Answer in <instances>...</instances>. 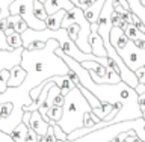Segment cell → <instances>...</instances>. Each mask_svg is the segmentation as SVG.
Masks as SVG:
<instances>
[{"instance_id":"obj_1","label":"cell","mask_w":145,"mask_h":142,"mask_svg":"<svg viewBox=\"0 0 145 142\" xmlns=\"http://www.w3.org/2000/svg\"><path fill=\"white\" fill-rule=\"evenodd\" d=\"M86 112H91V106L82 91L76 86L65 95L62 118L57 124L67 135H70L71 132L83 127V116Z\"/></svg>"},{"instance_id":"obj_2","label":"cell","mask_w":145,"mask_h":142,"mask_svg":"<svg viewBox=\"0 0 145 142\" xmlns=\"http://www.w3.org/2000/svg\"><path fill=\"white\" fill-rule=\"evenodd\" d=\"M129 130H135L136 135L139 136L142 141H145V120L144 118H138V120H131V121H121L110 124L109 127L100 129L94 133H89L79 139H67V141H57V142H109L115 138L116 135L124 133Z\"/></svg>"},{"instance_id":"obj_3","label":"cell","mask_w":145,"mask_h":142,"mask_svg":"<svg viewBox=\"0 0 145 142\" xmlns=\"http://www.w3.org/2000/svg\"><path fill=\"white\" fill-rule=\"evenodd\" d=\"M33 2L35 0H14L9 5V14L11 15H20L23 20L27 23L29 29L33 30H44L45 27V21H41L35 17L33 12ZM39 2H45V0H39Z\"/></svg>"},{"instance_id":"obj_4","label":"cell","mask_w":145,"mask_h":142,"mask_svg":"<svg viewBox=\"0 0 145 142\" xmlns=\"http://www.w3.org/2000/svg\"><path fill=\"white\" fill-rule=\"evenodd\" d=\"M116 53L120 54L121 59L124 61V63L133 73L138 70V68H142L145 65V50L138 48L131 41H129V44H127L125 48H122Z\"/></svg>"},{"instance_id":"obj_5","label":"cell","mask_w":145,"mask_h":142,"mask_svg":"<svg viewBox=\"0 0 145 142\" xmlns=\"http://www.w3.org/2000/svg\"><path fill=\"white\" fill-rule=\"evenodd\" d=\"M23 47L15 48L12 52H5L0 50V71L2 70H11L12 67L20 65L21 63V53H23Z\"/></svg>"},{"instance_id":"obj_6","label":"cell","mask_w":145,"mask_h":142,"mask_svg":"<svg viewBox=\"0 0 145 142\" xmlns=\"http://www.w3.org/2000/svg\"><path fill=\"white\" fill-rule=\"evenodd\" d=\"M89 45H91V53L98 58H107L106 48H104V41L98 35V30H91L89 35Z\"/></svg>"},{"instance_id":"obj_7","label":"cell","mask_w":145,"mask_h":142,"mask_svg":"<svg viewBox=\"0 0 145 142\" xmlns=\"http://www.w3.org/2000/svg\"><path fill=\"white\" fill-rule=\"evenodd\" d=\"M50 124L47 121H44V118L41 116V113L38 111L32 112L30 115V120H29V129H32L33 132H36V135L39 136H44L45 133H47Z\"/></svg>"},{"instance_id":"obj_8","label":"cell","mask_w":145,"mask_h":142,"mask_svg":"<svg viewBox=\"0 0 145 142\" xmlns=\"http://www.w3.org/2000/svg\"><path fill=\"white\" fill-rule=\"evenodd\" d=\"M109 38H110V44L113 45V48H115L116 52H120V50L125 48L127 44H129V41H130V39L125 36L124 30H121L120 27H112Z\"/></svg>"},{"instance_id":"obj_9","label":"cell","mask_w":145,"mask_h":142,"mask_svg":"<svg viewBox=\"0 0 145 142\" xmlns=\"http://www.w3.org/2000/svg\"><path fill=\"white\" fill-rule=\"evenodd\" d=\"M9 73H11V74H9V80H8V88H17V86H20L27 77V73L21 65L12 67L11 70H9Z\"/></svg>"},{"instance_id":"obj_10","label":"cell","mask_w":145,"mask_h":142,"mask_svg":"<svg viewBox=\"0 0 145 142\" xmlns=\"http://www.w3.org/2000/svg\"><path fill=\"white\" fill-rule=\"evenodd\" d=\"M44 8H45V11H47L48 15H52V14L61 11V9L70 11V9L74 8V5H72L70 0H45Z\"/></svg>"},{"instance_id":"obj_11","label":"cell","mask_w":145,"mask_h":142,"mask_svg":"<svg viewBox=\"0 0 145 142\" xmlns=\"http://www.w3.org/2000/svg\"><path fill=\"white\" fill-rule=\"evenodd\" d=\"M67 11L65 9H61V11L52 14L45 18V27L48 30H59L62 27V21H63V17H65Z\"/></svg>"},{"instance_id":"obj_12","label":"cell","mask_w":145,"mask_h":142,"mask_svg":"<svg viewBox=\"0 0 145 142\" xmlns=\"http://www.w3.org/2000/svg\"><path fill=\"white\" fill-rule=\"evenodd\" d=\"M104 3H106V0H97L92 6H89L88 9H85V11H83L86 20H88L91 24L98 21V17H100V14H101V11H103Z\"/></svg>"},{"instance_id":"obj_13","label":"cell","mask_w":145,"mask_h":142,"mask_svg":"<svg viewBox=\"0 0 145 142\" xmlns=\"http://www.w3.org/2000/svg\"><path fill=\"white\" fill-rule=\"evenodd\" d=\"M50 79H52L54 83H56L57 88L61 89V94L63 95V97H65L71 89L76 88V85L70 80V77H68V76H53V77H50Z\"/></svg>"},{"instance_id":"obj_14","label":"cell","mask_w":145,"mask_h":142,"mask_svg":"<svg viewBox=\"0 0 145 142\" xmlns=\"http://www.w3.org/2000/svg\"><path fill=\"white\" fill-rule=\"evenodd\" d=\"M27 132H29V127H27L24 122H20L15 129L11 132V138L14 142H26V136H27Z\"/></svg>"},{"instance_id":"obj_15","label":"cell","mask_w":145,"mask_h":142,"mask_svg":"<svg viewBox=\"0 0 145 142\" xmlns=\"http://www.w3.org/2000/svg\"><path fill=\"white\" fill-rule=\"evenodd\" d=\"M8 21L14 23V30L17 32V33H24V32L29 29V26H27V23L23 20L20 15H9L8 17Z\"/></svg>"},{"instance_id":"obj_16","label":"cell","mask_w":145,"mask_h":142,"mask_svg":"<svg viewBox=\"0 0 145 142\" xmlns=\"http://www.w3.org/2000/svg\"><path fill=\"white\" fill-rule=\"evenodd\" d=\"M112 109H113V104H110V103H103L100 107L91 109V112H92L94 115L98 118V120H104V118H106L109 113L112 112Z\"/></svg>"},{"instance_id":"obj_17","label":"cell","mask_w":145,"mask_h":142,"mask_svg":"<svg viewBox=\"0 0 145 142\" xmlns=\"http://www.w3.org/2000/svg\"><path fill=\"white\" fill-rule=\"evenodd\" d=\"M33 12H35V17L41 21H45V18L48 17V14L44 8V3L39 2V0H35L33 2Z\"/></svg>"},{"instance_id":"obj_18","label":"cell","mask_w":145,"mask_h":142,"mask_svg":"<svg viewBox=\"0 0 145 142\" xmlns=\"http://www.w3.org/2000/svg\"><path fill=\"white\" fill-rule=\"evenodd\" d=\"M6 38H8V44L12 47V50L23 47V38H21L20 33H17V32H12V33L8 35Z\"/></svg>"},{"instance_id":"obj_19","label":"cell","mask_w":145,"mask_h":142,"mask_svg":"<svg viewBox=\"0 0 145 142\" xmlns=\"http://www.w3.org/2000/svg\"><path fill=\"white\" fill-rule=\"evenodd\" d=\"M62 112H63V107L62 106H52L48 109V118L53 121L59 122V120L62 118Z\"/></svg>"},{"instance_id":"obj_20","label":"cell","mask_w":145,"mask_h":142,"mask_svg":"<svg viewBox=\"0 0 145 142\" xmlns=\"http://www.w3.org/2000/svg\"><path fill=\"white\" fill-rule=\"evenodd\" d=\"M80 30H82V27L80 24H77V23H72V24H70L67 27V32H68V36L74 41H77V38H79V33H80Z\"/></svg>"},{"instance_id":"obj_21","label":"cell","mask_w":145,"mask_h":142,"mask_svg":"<svg viewBox=\"0 0 145 142\" xmlns=\"http://www.w3.org/2000/svg\"><path fill=\"white\" fill-rule=\"evenodd\" d=\"M50 126H53V130H54V136H56V139L57 141H67L68 139V135L65 133V132H63L61 127H59V124L56 121H50Z\"/></svg>"},{"instance_id":"obj_22","label":"cell","mask_w":145,"mask_h":142,"mask_svg":"<svg viewBox=\"0 0 145 142\" xmlns=\"http://www.w3.org/2000/svg\"><path fill=\"white\" fill-rule=\"evenodd\" d=\"M12 111H14L12 103H2L0 104V116H2V120H8L12 115Z\"/></svg>"},{"instance_id":"obj_23","label":"cell","mask_w":145,"mask_h":142,"mask_svg":"<svg viewBox=\"0 0 145 142\" xmlns=\"http://www.w3.org/2000/svg\"><path fill=\"white\" fill-rule=\"evenodd\" d=\"M9 70H2L0 71V94L8 89V80H9Z\"/></svg>"},{"instance_id":"obj_24","label":"cell","mask_w":145,"mask_h":142,"mask_svg":"<svg viewBox=\"0 0 145 142\" xmlns=\"http://www.w3.org/2000/svg\"><path fill=\"white\" fill-rule=\"evenodd\" d=\"M47 85V80L45 82H42V83H39L38 86H36V88H33L30 91V98H32V101H36V100H38V97H39V94H41V91L44 89V86Z\"/></svg>"},{"instance_id":"obj_25","label":"cell","mask_w":145,"mask_h":142,"mask_svg":"<svg viewBox=\"0 0 145 142\" xmlns=\"http://www.w3.org/2000/svg\"><path fill=\"white\" fill-rule=\"evenodd\" d=\"M0 50H5V52H12V47L8 44V38L5 35L3 30H0Z\"/></svg>"},{"instance_id":"obj_26","label":"cell","mask_w":145,"mask_h":142,"mask_svg":"<svg viewBox=\"0 0 145 142\" xmlns=\"http://www.w3.org/2000/svg\"><path fill=\"white\" fill-rule=\"evenodd\" d=\"M95 124H97V122L94 121L92 113H91V112H86L85 116H83V127H86V129H92Z\"/></svg>"},{"instance_id":"obj_27","label":"cell","mask_w":145,"mask_h":142,"mask_svg":"<svg viewBox=\"0 0 145 142\" xmlns=\"http://www.w3.org/2000/svg\"><path fill=\"white\" fill-rule=\"evenodd\" d=\"M121 15L118 14L116 11H112L110 14V23H112V27H120L121 26Z\"/></svg>"},{"instance_id":"obj_28","label":"cell","mask_w":145,"mask_h":142,"mask_svg":"<svg viewBox=\"0 0 145 142\" xmlns=\"http://www.w3.org/2000/svg\"><path fill=\"white\" fill-rule=\"evenodd\" d=\"M44 139H45V142H57L56 136H54V130H53V126H50V127H48L47 133L44 135Z\"/></svg>"},{"instance_id":"obj_29","label":"cell","mask_w":145,"mask_h":142,"mask_svg":"<svg viewBox=\"0 0 145 142\" xmlns=\"http://www.w3.org/2000/svg\"><path fill=\"white\" fill-rule=\"evenodd\" d=\"M44 47H45V43H42V41H33V43H30L27 45L26 50H41Z\"/></svg>"},{"instance_id":"obj_30","label":"cell","mask_w":145,"mask_h":142,"mask_svg":"<svg viewBox=\"0 0 145 142\" xmlns=\"http://www.w3.org/2000/svg\"><path fill=\"white\" fill-rule=\"evenodd\" d=\"M135 74H136V77H138L139 83L145 85V68H144V67H142V68H138V70L135 71Z\"/></svg>"},{"instance_id":"obj_31","label":"cell","mask_w":145,"mask_h":142,"mask_svg":"<svg viewBox=\"0 0 145 142\" xmlns=\"http://www.w3.org/2000/svg\"><path fill=\"white\" fill-rule=\"evenodd\" d=\"M38 136L36 135V132H33L32 129H29V132H27V136H26V142H38Z\"/></svg>"},{"instance_id":"obj_32","label":"cell","mask_w":145,"mask_h":142,"mask_svg":"<svg viewBox=\"0 0 145 142\" xmlns=\"http://www.w3.org/2000/svg\"><path fill=\"white\" fill-rule=\"evenodd\" d=\"M63 103H65V97L62 94H57L53 100V106H62L63 107Z\"/></svg>"},{"instance_id":"obj_33","label":"cell","mask_w":145,"mask_h":142,"mask_svg":"<svg viewBox=\"0 0 145 142\" xmlns=\"http://www.w3.org/2000/svg\"><path fill=\"white\" fill-rule=\"evenodd\" d=\"M95 2H97V0H80V8L85 11V9H88L89 6H92Z\"/></svg>"},{"instance_id":"obj_34","label":"cell","mask_w":145,"mask_h":142,"mask_svg":"<svg viewBox=\"0 0 145 142\" xmlns=\"http://www.w3.org/2000/svg\"><path fill=\"white\" fill-rule=\"evenodd\" d=\"M131 43H133L138 48L145 50V39H131Z\"/></svg>"},{"instance_id":"obj_35","label":"cell","mask_w":145,"mask_h":142,"mask_svg":"<svg viewBox=\"0 0 145 142\" xmlns=\"http://www.w3.org/2000/svg\"><path fill=\"white\" fill-rule=\"evenodd\" d=\"M0 142H14V141L8 133H5V132L0 130Z\"/></svg>"},{"instance_id":"obj_36","label":"cell","mask_w":145,"mask_h":142,"mask_svg":"<svg viewBox=\"0 0 145 142\" xmlns=\"http://www.w3.org/2000/svg\"><path fill=\"white\" fill-rule=\"evenodd\" d=\"M12 2H14V0H0V8L8 9V11H9V5H11Z\"/></svg>"},{"instance_id":"obj_37","label":"cell","mask_w":145,"mask_h":142,"mask_svg":"<svg viewBox=\"0 0 145 142\" xmlns=\"http://www.w3.org/2000/svg\"><path fill=\"white\" fill-rule=\"evenodd\" d=\"M8 27V18H0V30H6Z\"/></svg>"},{"instance_id":"obj_38","label":"cell","mask_w":145,"mask_h":142,"mask_svg":"<svg viewBox=\"0 0 145 142\" xmlns=\"http://www.w3.org/2000/svg\"><path fill=\"white\" fill-rule=\"evenodd\" d=\"M11 14H9L8 9H3V8H0V18H8Z\"/></svg>"},{"instance_id":"obj_39","label":"cell","mask_w":145,"mask_h":142,"mask_svg":"<svg viewBox=\"0 0 145 142\" xmlns=\"http://www.w3.org/2000/svg\"><path fill=\"white\" fill-rule=\"evenodd\" d=\"M70 2L74 5V6H77V8H80V0H70Z\"/></svg>"},{"instance_id":"obj_40","label":"cell","mask_w":145,"mask_h":142,"mask_svg":"<svg viewBox=\"0 0 145 142\" xmlns=\"http://www.w3.org/2000/svg\"><path fill=\"white\" fill-rule=\"evenodd\" d=\"M38 142H45V139H44V136H38Z\"/></svg>"},{"instance_id":"obj_41","label":"cell","mask_w":145,"mask_h":142,"mask_svg":"<svg viewBox=\"0 0 145 142\" xmlns=\"http://www.w3.org/2000/svg\"><path fill=\"white\" fill-rule=\"evenodd\" d=\"M140 3H142V5H144V6H145V0H142V2H140Z\"/></svg>"},{"instance_id":"obj_42","label":"cell","mask_w":145,"mask_h":142,"mask_svg":"<svg viewBox=\"0 0 145 142\" xmlns=\"http://www.w3.org/2000/svg\"><path fill=\"white\" fill-rule=\"evenodd\" d=\"M0 121H2V116H0Z\"/></svg>"},{"instance_id":"obj_43","label":"cell","mask_w":145,"mask_h":142,"mask_svg":"<svg viewBox=\"0 0 145 142\" xmlns=\"http://www.w3.org/2000/svg\"><path fill=\"white\" fill-rule=\"evenodd\" d=\"M144 68H145V65H144Z\"/></svg>"},{"instance_id":"obj_44","label":"cell","mask_w":145,"mask_h":142,"mask_svg":"<svg viewBox=\"0 0 145 142\" xmlns=\"http://www.w3.org/2000/svg\"><path fill=\"white\" fill-rule=\"evenodd\" d=\"M140 2H142V0H140Z\"/></svg>"},{"instance_id":"obj_45","label":"cell","mask_w":145,"mask_h":142,"mask_svg":"<svg viewBox=\"0 0 145 142\" xmlns=\"http://www.w3.org/2000/svg\"><path fill=\"white\" fill-rule=\"evenodd\" d=\"M109 142H110V141H109Z\"/></svg>"},{"instance_id":"obj_46","label":"cell","mask_w":145,"mask_h":142,"mask_svg":"<svg viewBox=\"0 0 145 142\" xmlns=\"http://www.w3.org/2000/svg\"><path fill=\"white\" fill-rule=\"evenodd\" d=\"M144 142H145V141H144Z\"/></svg>"}]
</instances>
